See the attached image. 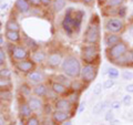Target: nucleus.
I'll use <instances>...</instances> for the list:
<instances>
[{"instance_id":"1","label":"nucleus","mask_w":133,"mask_h":125,"mask_svg":"<svg viewBox=\"0 0 133 125\" xmlns=\"http://www.w3.org/2000/svg\"><path fill=\"white\" fill-rule=\"evenodd\" d=\"M101 40V28H100V19L98 15H92L89 24L85 28L83 42L85 44H99Z\"/></svg>"},{"instance_id":"2","label":"nucleus","mask_w":133,"mask_h":125,"mask_svg":"<svg viewBox=\"0 0 133 125\" xmlns=\"http://www.w3.org/2000/svg\"><path fill=\"white\" fill-rule=\"evenodd\" d=\"M81 62L74 55H68L64 58L61 64V70L65 75H68L70 79H78L81 74Z\"/></svg>"},{"instance_id":"3","label":"nucleus","mask_w":133,"mask_h":125,"mask_svg":"<svg viewBox=\"0 0 133 125\" xmlns=\"http://www.w3.org/2000/svg\"><path fill=\"white\" fill-rule=\"evenodd\" d=\"M81 59L87 64H99L100 47L99 44H85L81 48Z\"/></svg>"},{"instance_id":"4","label":"nucleus","mask_w":133,"mask_h":125,"mask_svg":"<svg viewBox=\"0 0 133 125\" xmlns=\"http://www.w3.org/2000/svg\"><path fill=\"white\" fill-rule=\"evenodd\" d=\"M127 24L124 19L119 18V17H111V18H108L104 22V29L108 33H118V34H121V33L125 30Z\"/></svg>"},{"instance_id":"5","label":"nucleus","mask_w":133,"mask_h":125,"mask_svg":"<svg viewBox=\"0 0 133 125\" xmlns=\"http://www.w3.org/2000/svg\"><path fill=\"white\" fill-rule=\"evenodd\" d=\"M129 49H130L129 44L125 42V41L122 40V41H120L119 43L112 45V47H108L105 50V55L108 58V60L111 62L115 59H118V58L121 57L122 54H124Z\"/></svg>"},{"instance_id":"6","label":"nucleus","mask_w":133,"mask_h":125,"mask_svg":"<svg viewBox=\"0 0 133 125\" xmlns=\"http://www.w3.org/2000/svg\"><path fill=\"white\" fill-rule=\"evenodd\" d=\"M98 72H99V64L84 63V65H83L81 69L80 79L87 85H89L90 83H92L95 80V78L98 75Z\"/></svg>"},{"instance_id":"7","label":"nucleus","mask_w":133,"mask_h":125,"mask_svg":"<svg viewBox=\"0 0 133 125\" xmlns=\"http://www.w3.org/2000/svg\"><path fill=\"white\" fill-rule=\"evenodd\" d=\"M74 8L69 7L66 8V11L64 13V17L61 21V27L63 29V31L66 33L68 37H73L74 36V30H73V23H72V15H73Z\"/></svg>"},{"instance_id":"8","label":"nucleus","mask_w":133,"mask_h":125,"mask_svg":"<svg viewBox=\"0 0 133 125\" xmlns=\"http://www.w3.org/2000/svg\"><path fill=\"white\" fill-rule=\"evenodd\" d=\"M111 63H113L116 66H121V68H131V66H133V49H129L124 54L119 57L118 59L111 61Z\"/></svg>"},{"instance_id":"9","label":"nucleus","mask_w":133,"mask_h":125,"mask_svg":"<svg viewBox=\"0 0 133 125\" xmlns=\"http://www.w3.org/2000/svg\"><path fill=\"white\" fill-rule=\"evenodd\" d=\"M15 68L17 71H19L20 73H23V74H28L29 72L35 70L36 68V63L33 62L32 60H21V61H16L15 62Z\"/></svg>"},{"instance_id":"10","label":"nucleus","mask_w":133,"mask_h":125,"mask_svg":"<svg viewBox=\"0 0 133 125\" xmlns=\"http://www.w3.org/2000/svg\"><path fill=\"white\" fill-rule=\"evenodd\" d=\"M84 17H85V12L83 10H81V9L76 10L74 9L73 15H72V23H73V30H74V33H76V34H78V33L81 31L82 22H83Z\"/></svg>"},{"instance_id":"11","label":"nucleus","mask_w":133,"mask_h":125,"mask_svg":"<svg viewBox=\"0 0 133 125\" xmlns=\"http://www.w3.org/2000/svg\"><path fill=\"white\" fill-rule=\"evenodd\" d=\"M53 106H55V110L69 112V113H71L73 110V104L70 102L68 99H64V98L57 99L55 101V105Z\"/></svg>"},{"instance_id":"12","label":"nucleus","mask_w":133,"mask_h":125,"mask_svg":"<svg viewBox=\"0 0 133 125\" xmlns=\"http://www.w3.org/2000/svg\"><path fill=\"white\" fill-rule=\"evenodd\" d=\"M62 54L59 52H52L50 53L47 58V65L49 68H52V69H57L62 64Z\"/></svg>"},{"instance_id":"13","label":"nucleus","mask_w":133,"mask_h":125,"mask_svg":"<svg viewBox=\"0 0 133 125\" xmlns=\"http://www.w3.org/2000/svg\"><path fill=\"white\" fill-rule=\"evenodd\" d=\"M71 113L69 112H64V111H59V110H55L53 113L51 114V119L53 120V122L56 124H63L66 121H69L71 119Z\"/></svg>"},{"instance_id":"14","label":"nucleus","mask_w":133,"mask_h":125,"mask_svg":"<svg viewBox=\"0 0 133 125\" xmlns=\"http://www.w3.org/2000/svg\"><path fill=\"white\" fill-rule=\"evenodd\" d=\"M29 58V51L22 47V45H16L14 49V52L11 54V59L15 61H21V60H26Z\"/></svg>"},{"instance_id":"15","label":"nucleus","mask_w":133,"mask_h":125,"mask_svg":"<svg viewBox=\"0 0 133 125\" xmlns=\"http://www.w3.org/2000/svg\"><path fill=\"white\" fill-rule=\"evenodd\" d=\"M27 80L29 81V83L31 84H40L44 81V74L41 72V71H36L33 70L31 72H29L27 74Z\"/></svg>"},{"instance_id":"16","label":"nucleus","mask_w":133,"mask_h":125,"mask_svg":"<svg viewBox=\"0 0 133 125\" xmlns=\"http://www.w3.org/2000/svg\"><path fill=\"white\" fill-rule=\"evenodd\" d=\"M120 41H122V37L118 33H107L104 36V39H103V42L107 45V48L119 43Z\"/></svg>"},{"instance_id":"17","label":"nucleus","mask_w":133,"mask_h":125,"mask_svg":"<svg viewBox=\"0 0 133 125\" xmlns=\"http://www.w3.org/2000/svg\"><path fill=\"white\" fill-rule=\"evenodd\" d=\"M15 9L19 12V13H28L31 10V6L28 2V0H16L15 2Z\"/></svg>"},{"instance_id":"18","label":"nucleus","mask_w":133,"mask_h":125,"mask_svg":"<svg viewBox=\"0 0 133 125\" xmlns=\"http://www.w3.org/2000/svg\"><path fill=\"white\" fill-rule=\"evenodd\" d=\"M47 53L43 50H40V49H37L35 51H32V54H31V60L35 62L36 64H41L42 62L47 61Z\"/></svg>"},{"instance_id":"19","label":"nucleus","mask_w":133,"mask_h":125,"mask_svg":"<svg viewBox=\"0 0 133 125\" xmlns=\"http://www.w3.org/2000/svg\"><path fill=\"white\" fill-rule=\"evenodd\" d=\"M28 105L31 107V110L35 112V111H39L41 109H43V106H44V104H43V101L41 100V98H33V96H30L28 99Z\"/></svg>"},{"instance_id":"20","label":"nucleus","mask_w":133,"mask_h":125,"mask_svg":"<svg viewBox=\"0 0 133 125\" xmlns=\"http://www.w3.org/2000/svg\"><path fill=\"white\" fill-rule=\"evenodd\" d=\"M51 90L57 95H66L69 93V87H66L65 85L61 84V83L57 82V81H53L51 83Z\"/></svg>"},{"instance_id":"21","label":"nucleus","mask_w":133,"mask_h":125,"mask_svg":"<svg viewBox=\"0 0 133 125\" xmlns=\"http://www.w3.org/2000/svg\"><path fill=\"white\" fill-rule=\"evenodd\" d=\"M88 86L83 82L80 78L78 79H73L71 81V84H70V90L74 91V92H78V93H81L83 90H85V87Z\"/></svg>"},{"instance_id":"22","label":"nucleus","mask_w":133,"mask_h":125,"mask_svg":"<svg viewBox=\"0 0 133 125\" xmlns=\"http://www.w3.org/2000/svg\"><path fill=\"white\" fill-rule=\"evenodd\" d=\"M49 92V90H48V86L43 84V83H40V84H37L33 86V89H32V93L36 95V96H38V98H44V96H47V94Z\"/></svg>"},{"instance_id":"23","label":"nucleus","mask_w":133,"mask_h":125,"mask_svg":"<svg viewBox=\"0 0 133 125\" xmlns=\"http://www.w3.org/2000/svg\"><path fill=\"white\" fill-rule=\"evenodd\" d=\"M5 37L6 39L11 43H18L21 41V34H20V31H9L6 30L5 32Z\"/></svg>"},{"instance_id":"24","label":"nucleus","mask_w":133,"mask_h":125,"mask_svg":"<svg viewBox=\"0 0 133 125\" xmlns=\"http://www.w3.org/2000/svg\"><path fill=\"white\" fill-rule=\"evenodd\" d=\"M32 110L31 107L28 105V103H21L19 106V115L21 116L22 119H28L32 115Z\"/></svg>"},{"instance_id":"25","label":"nucleus","mask_w":133,"mask_h":125,"mask_svg":"<svg viewBox=\"0 0 133 125\" xmlns=\"http://www.w3.org/2000/svg\"><path fill=\"white\" fill-rule=\"evenodd\" d=\"M6 30L9 31H20V24L16 19H9L5 24Z\"/></svg>"},{"instance_id":"26","label":"nucleus","mask_w":133,"mask_h":125,"mask_svg":"<svg viewBox=\"0 0 133 125\" xmlns=\"http://www.w3.org/2000/svg\"><path fill=\"white\" fill-rule=\"evenodd\" d=\"M68 0H53L52 1V9L55 12H60L65 8Z\"/></svg>"},{"instance_id":"27","label":"nucleus","mask_w":133,"mask_h":125,"mask_svg":"<svg viewBox=\"0 0 133 125\" xmlns=\"http://www.w3.org/2000/svg\"><path fill=\"white\" fill-rule=\"evenodd\" d=\"M12 89V82L10 78H2L0 77V91L11 90Z\"/></svg>"},{"instance_id":"28","label":"nucleus","mask_w":133,"mask_h":125,"mask_svg":"<svg viewBox=\"0 0 133 125\" xmlns=\"http://www.w3.org/2000/svg\"><path fill=\"white\" fill-rule=\"evenodd\" d=\"M55 80L57 82H59L61 83V84H63L65 85L66 87H69L70 89V84H71V80H69V77L68 75H65V74H58V75L55 77Z\"/></svg>"},{"instance_id":"29","label":"nucleus","mask_w":133,"mask_h":125,"mask_svg":"<svg viewBox=\"0 0 133 125\" xmlns=\"http://www.w3.org/2000/svg\"><path fill=\"white\" fill-rule=\"evenodd\" d=\"M23 42H24V44H26V47L29 50H31V51H35V50L39 49L38 43H37L33 39L29 38V37H27V36H24V41H23Z\"/></svg>"},{"instance_id":"30","label":"nucleus","mask_w":133,"mask_h":125,"mask_svg":"<svg viewBox=\"0 0 133 125\" xmlns=\"http://www.w3.org/2000/svg\"><path fill=\"white\" fill-rule=\"evenodd\" d=\"M127 2V0H108V1L104 3L105 8H114V7H121L124 6Z\"/></svg>"},{"instance_id":"31","label":"nucleus","mask_w":133,"mask_h":125,"mask_svg":"<svg viewBox=\"0 0 133 125\" xmlns=\"http://www.w3.org/2000/svg\"><path fill=\"white\" fill-rule=\"evenodd\" d=\"M0 100L3 102H10L12 100V93L11 90H5L0 91Z\"/></svg>"},{"instance_id":"32","label":"nucleus","mask_w":133,"mask_h":125,"mask_svg":"<svg viewBox=\"0 0 133 125\" xmlns=\"http://www.w3.org/2000/svg\"><path fill=\"white\" fill-rule=\"evenodd\" d=\"M65 96H66V99H68L70 102L73 104V105H76V104L79 102V96H80V93L74 92V91H71V92H69L68 94L65 95Z\"/></svg>"},{"instance_id":"33","label":"nucleus","mask_w":133,"mask_h":125,"mask_svg":"<svg viewBox=\"0 0 133 125\" xmlns=\"http://www.w3.org/2000/svg\"><path fill=\"white\" fill-rule=\"evenodd\" d=\"M107 74L108 77H109L110 79H113V80H115V79H118L119 75H120V72L119 70L116 68H109L107 71Z\"/></svg>"},{"instance_id":"34","label":"nucleus","mask_w":133,"mask_h":125,"mask_svg":"<svg viewBox=\"0 0 133 125\" xmlns=\"http://www.w3.org/2000/svg\"><path fill=\"white\" fill-rule=\"evenodd\" d=\"M31 87L29 86L28 84H22L20 86V93H21L23 96H29L31 94Z\"/></svg>"},{"instance_id":"35","label":"nucleus","mask_w":133,"mask_h":125,"mask_svg":"<svg viewBox=\"0 0 133 125\" xmlns=\"http://www.w3.org/2000/svg\"><path fill=\"white\" fill-rule=\"evenodd\" d=\"M26 125H41V122L39 119L35 115H31L30 117H28L26 121Z\"/></svg>"},{"instance_id":"36","label":"nucleus","mask_w":133,"mask_h":125,"mask_svg":"<svg viewBox=\"0 0 133 125\" xmlns=\"http://www.w3.org/2000/svg\"><path fill=\"white\" fill-rule=\"evenodd\" d=\"M103 111V102H98L92 109V113L94 115H99Z\"/></svg>"},{"instance_id":"37","label":"nucleus","mask_w":133,"mask_h":125,"mask_svg":"<svg viewBox=\"0 0 133 125\" xmlns=\"http://www.w3.org/2000/svg\"><path fill=\"white\" fill-rule=\"evenodd\" d=\"M115 84V80H113V79H110L109 80H105L104 82H103V90H109V89H112V87L114 86Z\"/></svg>"},{"instance_id":"38","label":"nucleus","mask_w":133,"mask_h":125,"mask_svg":"<svg viewBox=\"0 0 133 125\" xmlns=\"http://www.w3.org/2000/svg\"><path fill=\"white\" fill-rule=\"evenodd\" d=\"M121 77H122V79L124 81H131V80H133V72L132 71L125 70V71H123L122 72Z\"/></svg>"},{"instance_id":"39","label":"nucleus","mask_w":133,"mask_h":125,"mask_svg":"<svg viewBox=\"0 0 133 125\" xmlns=\"http://www.w3.org/2000/svg\"><path fill=\"white\" fill-rule=\"evenodd\" d=\"M102 90H103V85L102 83H97L94 86H93V90H92V93L94 95H100L102 93Z\"/></svg>"},{"instance_id":"40","label":"nucleus","mask_w":133,"mask_h":125,"mask_svg":"<svg viewBox=\"0 0 133 125\" xmlns=\"http://www.w3.org/2000/svg\"><path fill=\"white\" fill-rule=\"evenodd\" d=\"M6 51L2 49V47H0V68H2L6 63Z\"/></svg>"},{"instance_id":"41","label":"nucleus","mask_w":133,"mask_h":125,"mask_svg":"<svg viewBox=\"0 0 133 125\" xmlns=\"http://www.w3.org/2000/svg\"><path fill=\"white\" fill-rule=\"evenodd\" d=\"M0 77H2V78H10L11 77V71L8 68L0 69Z\"/></svg>"},{"instance_id":"42","label":"nucleus","mask_w":133,"mask_h":125,"mask_svg":"<svg viewBox=\"0 0 133 125\" xmlns=\"http://www.w3.org/2000/svg\"><path fill=\"white\" fill-rule=\"evenodd\" d=\"M121 105H122V102H120L119 100H114V101H112L110 103L111 110H119L121 107Z\"/></svg>"},{"instance_id":"43","label":"nucleus","mask_w":133,"mask_h":125,"mask_svg":"<svg viewBox=\"0 0 133 125\" xmlns=\"http://www.w3.org/2000/svg\"><path fill=\"white\" fill-rule=\"evenodd\" d=\"M122 103H123L125 106H129V105H130V104L132 103V96H131L130 94L124 95L123 99H122Z\"/></svg>"},{"instance_id":"44","label":"nucleus","mask_w":133,"mask_h":125,"mask_svg":"<svg viewBox=\"0 0 133 125\" xmlns=\"http://www.w3.org/2000/svg\"><path fill=\"white\" fill-rule=\"evenodd\" d=\"M115 119V116H114V113L112 111H108L105 115H104V120L107 121V122H111L112 120H114Z\"/></svg>"},{"instance_id":"45","label":"nucleus","mask_w":133,"mask_h":125,"mask_svg":"<svg viewBox=\"0 0 133 125\" xmlns=\"http://www.w3.org/2000/svg\"><path fill=\"white\" fill-rule=\"evenodd\" d=\"M28 2L30 3L31 7L35 8H39L41 6V0H28Z\"/></svg>"},{"instance_id":"46","label":"nucleus","mask_w":133,"mask_h":125,"mask_svg":"<svg viewBox=\"0 0 133 125\" xmlns=\"http://www.w3.org/2000/svg\"><path fill=\"white\" fill-rule=\"evenodd\" d=\"M81 2L83 3L84 6H88V7H92L94 5L95 0H81Z\"/></svg>"},{"instance_id":"47","label":"nucleus","mask_w":133,"mask_h":125,"mask_svg":"<svg viewBox=\"0 0 133 125\" xmlns=\"http://www.w3.org/2000/svg\"><path fill=\"white\" fill-rule=\"evenodd\" d=\"M43 107L45 109V114H47V115H49V114H52V113H53V111H55V110L52 111V109H51V105H49V104H47V105H44Z\"/></svg>"},{"instance_id":"48","label":"nucleus","mask_w":133,"mask_h":125,"mask_svg":"<svg viewBox=\"0 0 133 125\" xmlns=\"http://www.w3.org/2000/svg\"><path fill=\"white\" fill-rule=\"evenodd\" d=\"M125 91H127L129 94L133 93V83H130V84H128V85L125 86Z\"/></svg>"},{"instance_id":"49","label":"nucleus","mask_w":133,"mask_h":125,"mask_svg":"<svg viewBox=\"0 0 133 125\" xmlns=\"http://www.w3.org/2000/svg\"><path fill=\"white\" fill-rule=\"evenodd\" d=\"M52 3V0H41V5L42 6H45V7H48L50 6Z\"/></svg>"},{"instance_id":"50","label":"nucleus","mask_w":133,"mask_h":125,"mask_svg":"<svg viewBox=\"0 0 133 125\" xmlns=\"http://www.w3.org/2000/svg\"><path fill=\"white\" fill-rule=\"evenodd\" d=\"M128 31H129V33L133 37V21H131L130 22V24H129V27H128Z\"/></svg>"},{"instance_id":"51","label":"nucleus","mask_w":133,"mask_h":125,"mask_svg":"<svg viewBox=\"0 0 133 125\" xmlns=\"http://www.w3.org/2000/svg\"><path fill=\"white\" fill-rule=\"evenodd\" d=\"M84 109H85V102H82V103L80 104V107L78 109V112H79V113H82Z\"/></svg>"},{"instance_id":"52","label":"nucleus","mask_w":133,"mask_h":125,"mask_svg":"<svg viewBox=\"0 0 133 125\" xmlns=\"http://www.w3.org/2000/svg\"><path fill=\"white\" fill-rule=\"evenodd\" d=\"M119 124H120V121H119V120H116V119L112 120L111 122H110V125H119Z\"/></svg>"},{"instance_id":"53","label":"nucleus","mask_w":133,"mask_h":125,"mask_svg":"<svg viewBox=\"0 0 133 125\" xmlns=\"http://www.w3.org/2000/svg\"><path fill=\"white\" fill-rule=\"evenodd\" d=\"M6 124V121H5V117L2 115H0V125H5Z\"/></svg>"},{"instance_id":"54","label":"nucleus","mask_w":133,"mask_h":125,"mask_svg":"<svg viewBox=\"0 0 133 125\" xmlns=\"http://www.w3.org/2000/svg\"><path fill=\"white\" fill-rule=\"evenodd\" d=\"M3 43H5V39H3V36L0 34V47H2Z\"/></svg>"},{"instance_id":"55","label":"nucleus","mask_w":133,"mask_h":125,"mask_svg":"<svg viewBox=\"0 0 133 125\" xmlns=\"http://www.w3.org/2000/svg\"><path fill=\"white\" fill-rule=\"evenodd\" d=\"M97 1L99 2V5H100V6H104V3L108 1V0H97Z\"/></svg>"},{"instance_id":"56","label":"nucleus","mask_w":133,"mask_h":125,"mask_svg":"<svg viewBox=\"0 0 133 125\" xmlns=\"http://www.w3.org/2000/svg\"><path fill=\"white\" fill-rule=\"evenodd\" d=\"M63 125H72V122L69 120V121H66V122H64V123H63Z\"/></svg>"},{"instance_id":"57","label":"nucleus","mask_w":133,"mask_h":125,"mask_svg":"<svg viewBox=\"0 0 133 125\" xmlns=\"http://www.w3.org/2000/svg\"><path fill=\"white\" fill-rule=\"evenodd\" d=\"M7 7H8V5H7V3H5V5H2V6H1V10H5Z\"/></svg>"},{"instance_id":"58","label":"nucleus","mask_w":133,"mask_h":125,"mask_svg":"<svg viewBox=\"0 0 133 125\" xmlns=\"http://www.w3.org/2000/svg\"><path fill=\"white\" fill-rule=\"evenodd\" d=\"M68 1H70V2H79L80 0H68Z\"/></svg>"},{"instance_id":"59","label":"nucleus","mask_w":133,"mask_h":125,"mask_svg":"<svg viewBox=\"0 0 133 125\" xmlns=\"http://www.w3.org/2000/svg\"><path fill=\"white\" fill-rule=\"evenodd\" d=\"M7 125H15V124H7Z\"/></svg>"},{"instance_id":"60","label":"nucleus","mask_w":133,"mask_h":125,"mask_svg":"<svg viewBox=\"0 0 133 125\" xmlns=\"http://www.w3.org/2000/svg\"><path fill=\"white\" fill-rule=\"evenodd\" d=\"M0 26H1V23H0Z\"/></svg>"}]
</instances>
